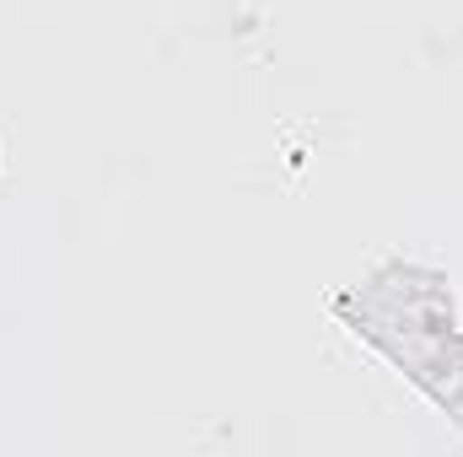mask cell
Returning <instances> with one entry per match:
<instances>
[{
  "mask_svg": "<svg viewBox=\"0 0 463 457\" xmlns=\"http://www.w3.org/2000/svg\"><path fill=\"white\" fill-rule=\"evenodd\" d=\"M335 312L355 340L388 355L463 431V329L453 318L448 275L393 258L366 285L340 291Z\"/></svg>",
  "mask_w": 463,
  "mask_h": 457,
  "instance_id": "1",
  "label": "cell"
}]
</instances>
